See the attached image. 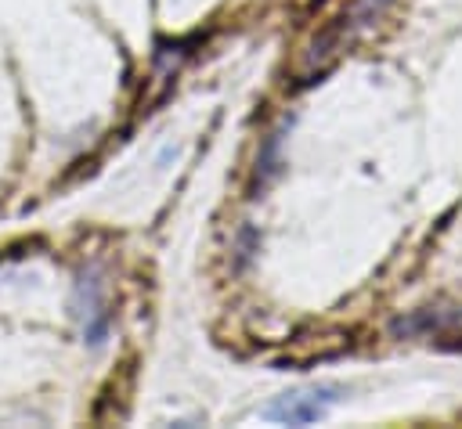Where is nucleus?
Wrapping results in <instances>:
<instances>
[{
  "mask_svg": "<svg viewBox=\"0 0 462 429\" xmlns=\"http://www.w3.org/2000/svg\"><path fill=\"white\" fill-rule=\"evenodd\" d=\"M336 400L332 386H314V389H296V393H282L278 400H271L260 415L267 422H282V425H310L318 418L328 415Z\"/></svg>",
  "mask_w": 462,
  "mask_h": 429,
  "instance_id": "obj_1",
  "label": "nucleus"
}]
</instances>
